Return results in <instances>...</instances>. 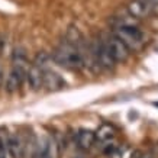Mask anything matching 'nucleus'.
I'll list each match as a JSON object with an SVG mask.
<instances>
[{"mask_svg":"<svg viewBox=\"0 0 158 158\" xmlns=\"http://www.w3.org/2000/svg\"><path fill=\"white\" fill-rule=\"evenodd\" d=\"M51 58L58 65L67 68V70H80L84 64L80 51L67 41H62L57 48L54 49Z\"/></svg>","mask_w":158,"mask_h":158,"instance_id":"nucleus-1","label":"nucleus"},{"mask_svg":"<svg viewBox=\"0 0 158 158\" xmlns=\"http://www.w3.org/2000/svg\"><path fill=\"white\" fill-rule=\"evenodd\" d=\"M116 38L122 41L129 49H138L144 42V35L138 29L136 25H128V26H118L113 32Z\"/></svg>","mask_w":158,"mask_h":158,"instance_id":"nucleus-2","label":"nucleus"},{"mask_svg":"<svg viewBox=\"0 0 158 158\" xmlns=\"http://www.w3.org/2000/svg\"><path fill=\"white\" fill-rule=\"evenodd\" d=\"M128 10L134 19H144L158 15V0H132L128 5Z\"/></svg>","mask_w":158,"mask_h":158,"instance_id":"nucleus-3","label":"nucleus"},{"mask_svg":"<svg viewBox=\"0 0 158 158\" xmlns=\"http://www.w3.org/2000/svg\"><path fill=\"white\" fill-rule=\"evenodd\" d=\"M26 70H28V67L25 64H13L12 65V70L9 71L5 80V90L7 93H15V91L19 90L25 77H26Z\"/></svg>","mask_w":158,"mask_h":158,"instance_id":"nucleus-4","label":"nucleus"},{"mask_svg":"<svg viewBox=\"0 0 158 158\" xmlns=\"http://www.w3.org/2000/svg\"><path fill=\"white\" fill-rule=\"evenodd\" d=\"M105 44L107 51H109V55L115 62H125L129 58L131 51L126 48V45L122 41L116 38L115 35H112L107 39H105Z\"/></svg>","mask_w":158,"mask_h":158,"instance_id":"nucleus-5","label":"nucleus"},{"mask_svg":"<svg viewBox=\"0 0 158 158\" xmlns=\"http://www.w3.org/2000/svg\"><path fill=\"white\" fill-rule=\"evenodd\" d=\"M25 138L20 134H12L7 136V155L10 158H23Z\"/></svg>","mask_w":158,"mask_h":158,"instance_id":"nucleus-6","label":"nucleus"},{"mask_svg":"<svg viewBox=\"0 0 158 158\" xmlns=\"http://www.w3.org/2000/svg\"><path fill=\"white\" fill-rule=\"evenodd\" d=\"M25 78H26V81H28L29 87L32 90L36 91L39 89H42L44 87V68L32 64L26 70V77Z\"/></svg>","mask_w":158,"mask_h":158,"instance_id":"nucleus-7","label":"nucleus"},{"mask_svg":"<svg viewBox=\"0 0 158 158\" xmlns=\"http://www.w3.org/2000/svg\"><path fill=\"white\" fill-rule=\"evenodd\" d=\"M67 86L65 81L62 80V77L57 73L51 71V70H44V87L49 91H58L62 90Z\"/></svg>","mask_w":158,"mask_h":158,"instance_id":"nucleus-8","label":"nucleus"},{"mask_svg":"<svg viewBox=\"0 0 158 158\" xmlns=\"http://www.w3.org/2000/svg\"><path fill=\"white\" fill-rule=\"evenodd\" d=\"M41 158H60V145L55 138H44Z\"/></svg>","mask_w":158,"mask_h":158,"instance_id":"nucleus-9","label":"nucleus"},{"mask_svg":"<svg viewBox=\"0 0 158 158\" xmlns=\"http://www.w3.org/2000/svg\"><path fill=\"white\" fill-rule=\"evenodd\" d=\"M96 142V134L90 129H80L77 134V145L81 149L87 151Z\"/></svg>","mask_w":158,"mask_h":158,"instance_id":"nucleus-10","label":"nucleus"},{"mask_svg":"<svg viewBox=\"0 0 158 158\" xmlns=\"http://www.w3.org/2000/svg\"><path fill=\"white\" fill-rule=\"evenodd\" d=\"M94 134H96V141L103 145V144H106V142L113 141V138H115V128L107 123H103L100 128L97 129V132H94Z\"/></svg>","mask_w":158,"mask_h":158,"instance_id":"nucleus-11","label":"nucleus"},{"mask_svg":"<svg viewBox=\"0 0 158 158\" xmlns=\"http://www.w3.org/2000/svg\"><path fill=\"white\" fill-rule=\"evenodd\" d=\"M7 132L0 131V158H7Z\"/></svg>","mask_w":158,"mask_h":158,"instance_id":"nucleus-12","label":"nucleus"},{"mask_svg":"<svg viewBox=\"0 0 158 158\" xmlns=\"http://www.w3.org/2000/svg\"><path fill=\"white\" fill-rule=\"evenodd\" d=\"M139 158H154V152L152 151H147V152H141Z\"/></svg>","mask_w":158,"mask_h":158,"instance_id":"nucleus-13","label":"nucleus"},{"mask_svg":"<svg viewBox=\"0 0 158 158\" xmlns=\"http://www.w3.org/2000/svg\"><path fill=\"white\" fill-rule=\"evenodd\" d=\"M3 83H5V73H3V68L0 65V87L3 86Z\"/></svg>","mask_w":158,"mask_h":158,"instance_id":"nucleus-14","label":"nucleus"}]
</instances>
